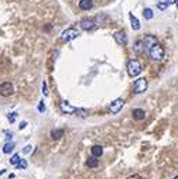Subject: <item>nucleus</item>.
<instances>
[{
    "label": "nucleus",
    "instance_id": "obj_1",
    "mask_svg": "<svg viewBox=\"0 0 178 179\" xmlns=\"http://www.w3.org/2000/svg\"><path fill=\"white\" fill-rule=\"evenodd\" d=\"M148 54H150V58L153 61H161L164 58V48L157 43L148 49Z\"/></svg>",
    "mask_w": 178,
    "mask_h": 179
},
{
    "label": "nucleus",
    "instance_id": "obj_2",
    "mask_svg": "<svg viewBox=\"0 0 178 179\" xmlns=\"http://www.w3.org/2000/svg\"><path fill=\"white\" fill-rule=\"evenodd\" d=\"M141 64L137 61V59H130L129 62H127V73H129L130 76H137L140 75L141 72Z\"/></svg>",
    "mask_w": 178,
    "mask_h": 179
},
{
    "label": "nucleus",
    "instance_id": "obj_3",
    "mask_svg": "<svg viewBox=\"0 0 178 179\" xmlns=\"http://www.w3.org/2000/svg\"><path fill=\"white\" fill-rule=\"evenodd\" d=\"M146 89H147V80H146V78H138L134 82V86H133L134 93L140 94L143 92H146Z\"/></svg>",
    "mask_w": 178,
    "mask_h": 179
},
{
    "label": "nucleus",
    "instance_id": "obj_4",
    "mask_svg": "<svg viewBox=\"0 0 178 179\" xmlns=\"http://www.w3.org/2000/svg\"><path fill=\"white\" fill-rule=\"evenodd\" d=\"M124 99H116V100H113L110 103V106H109V110H110V113H113V114H116V113H119L120 110L123 109V106H124Z\"/></svg>",
    "mask_w": 178,
    "mask_h": 179
},
{
    "label": "nucleus",
    "instance_id": "obj_5",
    "mask_svg": "<svg viewBox=\"0 0 178 179\" xmlns=\"http://www.w3.org/2000/svg\"><path fill=\"white\" fill-rule=\"evenodd\" d=\"M78 35H79V31L78 30H75V28H68V30L62 31L61 38L64 39V41H71V39L77 38Z\"/></svg>",
    "mask_w": 178,
    "mask_h": 179
},
{
    "label": "nucleus",
    "instance_id": "obj_6",
    "mask_svg": "<svg viewBox=\"0 0 178 179\" xmlns=\"http://www.w3.org/2000/svg\"><path fill=\"white\" fill-rule=\"evenodd\" d=\"M138 43H140V45H143V48H144V49H150L154 44H157V38H156V37H153V35H146L144 38L140 39Z\"/></svg>",
    "mask_w": 178,
    "mask_h": 179
},
{
    "label": "nucleus",
    "instance_id": "obj_7",
    "mask_svg": "<svg viewBox=\"0 0 178 179\" xmlns=\"http://www.w3.org/2000/svg\"><path fill=\"white\" fill-rule=\"evenodd\" d=\"M13 85L10 82H3V83H0V94L4 97L10 96V94L13 93Z\"/></svg>",
    "mask_w": 178,
    "mask_h": 179
},
{
    "label": "nucleus",
    "instance_id": "obj_8",
    "mask_svg": "<svg viewBox=\"0 0 178 179\" xmlns=\"http://www.w3.org/2000/svg\"><path fill=\"white\" fill-rule=\"evenodd\" d=\"M81 28L85 31H89V30H95L96 28V21L93 18H83L81 21Z\"/></svg>",
    "mask_w": 178,
    "mask_h": 179
},
{
    "label": "nucleus",
    "instance_id": "obj_9",
    "mask_svg": "<svg viewBox=\"0 0 178 179\" xmlns=\"http://www.w3.org/2000/svg\"><path fill=\"white\" fill-rule=\"evenodd\" d=\"M113 38L119 45H126V43H127V35L124 31H116V33L113 34Z\"/></svg>",
    "mask_w": 178,
    "mask_h": 179
},
{
    "label": "nucleus",
    "instance_id": "obj_10",
    "mask_svg": "<svg viewBox=\"0 0 178 179\" xmlns=\"http://www.w3.org/2000/svg\"><path fill=\"white\" fill-rule=\"evenodd\" d=\"M61 110L64 113H67V114H74L75 112H77V109H75L74 106H71L68 102H61Z\"/></svg>",
    "mask_w": 178,
    "mask_h": 179
},
{
    "label": "nucleus",
    "instance_id": "obj_11",
    "mask_svg": "<svg viewBox=\"0 0 178 179\" xmlns=\"http://www.w3.org/2000/svg\"><path fill=\"white\" fill-rule=\"evenodd\" d=\"M93 7L92 0H81L79 2V9L81 10H91Z\"/></svg>",
    "mask_w": 178,
    "mask_h": 179
},
{
    "label": "nucleus",
    "instance_id": "obj_12",
    "mask_svg": "<svg viewBox=\"0 0 178 179\" xmlns=\"http://www.w3.org/2000/svg\"><path fill=\"white\" fill-rule=\"evenodd\" d=\"M129 17H130V23H132V28L133 30H140V21H138L137 18L134 17V14L133 13H129Z\"/></svg>",
    "mask_w": 178,
    "mask_h": 179
},
{
    "label": "nucleus",
    "instance_id": "obj_13",
    "mask_svg": "<svg viewBox=\"0 0 178 179\" xmlns=\"http://www.w3.org/2000/svg\"><path fill=\"white\" fill-rule=\"evenodd\" d=\"M62 135H64V130H61V128H57V130L51 131V138H52V140H55V141L61 140Z\"/></svg>",
    "mask_w": 178,
    "mask_h": 179
},
{
    "label": "nucleus",
    "instance_id": "obj_14",
    "mask_svg": "<svg viewBox=\"0 0 178 179\" xmlns=\"http://www.w3.org/2000/svg\"><path fill=\"white\" fill-rule=\"evenodd\" d=\"M144 116H146V113L143 109H134V112H133V118H134V120H143Z\"/></svg>",
    "mask_w": 178,
    "mask_h": 179
},
{
    "label": "nucleus",
    "instance_id": "obj_15",
    "mask_svg": "<svg viewBox=\"0 0 178 179\" xmlns=\"http://www.w3.org/2000/svg\"><path fill=\"white\" fill-rule=\"evenodd\" d=\"M91 152H92V155H93V157L99 158L102 154H103V148H102L101 145H98V144H96V145H93V147H92V149H91Z\"/></svg>",
    "mask_w": 178,
    "mask_h": 179
},
{
    "label": "nucleus",
    "instance_id": "obj_16",
    "mask_svg": "<svg viewBox=\"0 0 178 179\" xmlns=\"http://www.w3.org/2000/svg\"><path fill=\"white\" fill-rule=\"evenodd\" d=\"M86 165H88L89 168H95V167H98V165H99L98 158L93 157V155H92V157H91V158L88 159V161H86Z\"/></svg>",
    "mask_w": 178,
    "mask_h": 179
},
{
    "label": "nucleus",
    "instance_id": "obj_17",
    "mask_svg": "<svg viewBox=\"0 0 178 179\" xmlns=\"http://www.w3.org/2000/svg\"><path fill=\"white\" fill-rule=\"evenodd\" d=\"M13 149H14V143H12V141H9V143H6L3 145V152H4V154H10Z\"/></svg>",
    "mask_w": 178,
    "mask_h": 179
},
{
    "label": "nucleus",
    "instance_id": "obj_18",
    "mask_svg": "<svg viewBox=\"0 0 178 179\" xmlns=\"http://www.w3.org/2000/svg\"><path fill=\"white\" fill-rule=\"evenodd\" d=\"M153 10L151 9H144L143 10V17L146 18V20H151V18H153Z\"/></svg>",
    "mask_w": 178,
    "mask_h": 179
},
{
    "label": "nucleus",
    "instance_id": "obj_19",
    "mask_svg": "<svg viewBox=\"0 0 178 179\" xmlns=\"http://www.w3.org/2000/svg\"><path fill=\"white\" fill-rule=\"evenodd\" d=\"M20 159H21V158H20V155H19V154H14L12 158H10V164L14 165V167H16V165H17V164L20 162Z\"/></svg>",
    "mask_w": 178,
    "mask_h": 179
},
{
    "label": "nucleus",
    "instance_id": "obj_20",
    "mask_svg": "<svg viewBox=\"0 0 178 179\" xmlns=\"http://www.w3.org/2000/svg\"><path fill=\"white\" fill-rule=\"evenodd\" d=\"M170 4H171V2H160V3L157 4V7H158V10H166Z\"/></svg>",
    "mask_w": 178,
    "mask_h": 179
},
{
    "label": "nucleus",
    "instance_id": "obj_21",
    "mask_svg": "<svg viewBox=\"0 0 178 179\" xmlns=\"http://www.w3.org/2000/svg\"><path fill=\"white\" fill-rule=\"evenodd\" d=\"M16 168H17V169H26V168H27V161H26V159H20V162L16 165Z\"/></svg>",
    "mask_w": 178,
    "mask_h": 179
},
{
    "label": "nucleus",
    "instance_id": "obj_22",
    "mask_svg": "<svg viewBox=\"0 0 178 179\" xmlns=\"http://www.w3.org/2000/svg\"><path fill=\"white\" fill-rule=\"evenodd\" d=\"M7 118H9V122H10V123H14V122H16V118H17V113H16V112L10 113V114L7 116Z\"/></svg>",
    "mask_w": 178,
    "mask_h": 179
},
{
    "label": "nucleus",
    "instance_id": "obj_23",
    "mask_svg": "<svg viewBox=\"0 0 178 179\" xmlns=\"http://www.w3.org/2000/svg\"><path fill=\"white\" fill-rule=\"evenodd\" d=\"M44 110H45V104H44V102H40V104H38V112L44 113Z\"/></svg>",
    "mask_w": 178,
    "mask_h": 179
},
{
    "label": "nucleus",
    "instance_id": "obj_24",
    "mask_svg": "<svg viewBox=\"0 0 178 179\" xmlns=\"http://www.w3.org/2000/svg\"><path fill=\"white\" fill-rule=\"evenodd\" d=\"M31 149H33V147H31V145H26L24 148H23V152H24V154H28Z\"/></svg>",
    "mask_w": 178,
    "mask_h": 179
},
{
    "label": "nucleus",
    "instance_id": "obj_25",
    "mask_svg": "<svg viewBox=\"0 0 178 179\" xmlns=\"http://www.w3.org/2000/svg\"><path fill=\"white\" fill-rule=\"evenodd\" d=\"M43 93H44V96H48V89H47V85H45V82L43 83Z\"/></svg>",
    "mask_w": 178,
    "mask_h": 179
},
{
    "label": "nucleus",
    "instance_id": "obj_26",
    "mask_svg": "<svg viewBox=\"0 0 178 179\" xmlns=\"http://www.w3.org/2000/svg\"><path fill=\"white\" fill-rule=\"evenodd\" d=\"M126 179H143V178H141L140 175H130V176H127Z\"/></svg>",
    "mask_w": 178,
    "mask_h": 179
},
{
    "label": "nucleus",
    "instance_id": "obj_27",
    "mask_svg": "<svg viewBox=\"0 0 178 179\" xmlns=\"http://www.w3.org/2000/svg\"><path fill=\"white\" fill-rule=\"evenodd\" d=\"M26 126H27V123H26V122H23V123H20L19 128H20V130H21V128H24V127H26Z\"/></svg>",
    "mask_w": 178,
    "mask_h": 179
},
{
    "label": "nucleus",
    "instance_id": "obj_28",
    "mask_svg": "<svg viewBox=\"0 0 178 179\" xmlns=\"http://www.w3.org/2000/svg\"><path fill=\"white\" fill-rule=\"evenodd\" d=\"M3 173H6V169H0V176L3 175Z\"/></svg>",
    "mask_w": 178,
    "mask_h": 179
},
{
    "label": "nucleus",
    "instance_id": "obj_29",
    "mask_svg": "<svg viewBox=\"0 0 178 179\" xmlns=\"http://www.w3.org/2000/svg\"><path fill=\"white\" fill-rule=\"evenodd\" d=\"M9 178H10V179H14V178H16V175H14V173H10Z\"/></svg>",
    "mask_w": 178,
    "mask_h": 179
},
{
    "label": "nucleus",
    "instance_id": "obj_30",
    "mask_svg": "<svg viewBox=\"0 0 178 179\" xmlns=\"http://www.w3.org/2000/svg\"><path fill=\"white\" fill-rule=\"evenodd\" d=\"M172 179H178V175H177V176H174V178H172Z\"/></svg>",
    "mask_w": 178,
    "mask_h": 179
}]
</instances>
